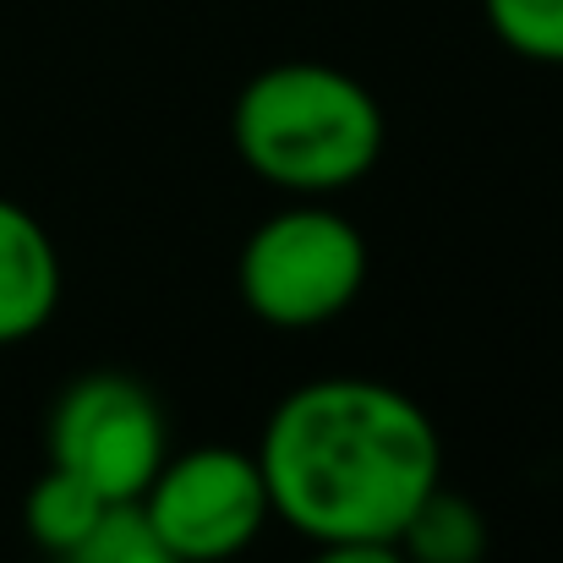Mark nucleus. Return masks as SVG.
Here are the masks:
<instances>
[{"label":"nucleus","instance_id":"10","mask_svg":"<svg viewBox=\"0 0 563 563\" xmlns=\"http://www.w3.org/2000/svg\"><path fill=\"white\" fill-rule=\"evenodd\" d=\"M482 16L520 60L563 66V0H482Z\"/></svg>","mask_w":563,"mask_h":563},{"label":"nucleus","instance_id":"3","mask_svg":"<svg viewBox=\"0 0 563 563\" xmlns=\"http://www.w3.org/2000/svg\"><path fill=\"white\" fill-rule=\"evenodd\" d=\"M367 268V235L340 208L290 202L246 235L235 257V290L257 323L301 334L351 312Z\"/></svg>","mask_w":563,"mask_h":563},{"label":"nucleus","instance_id":"4","mask_svg":"<svg viewBox=\"0 0 563 563\" xmlns=\"http://www.w3.org/2000/svg\"><path fill=\"white\" fill-rule=\"evenodd\" d=\"M137 504L181 563L241 559L274 520L263 465L257 454L235 443H202V449L165 454L159 476L143 487Z\"/></svg>","mask_w":563,"mask_h":563},{"label":"nucleus","instance_id":"11","mask_svg":"<svg viewBox=\"0 0 563 563\" xmlns=\"http://www.w3.org/2000/svg\"><path fill=\"white\" fill-rule=\"evenodd\" d=\"M307 563H405L394 542H318Z\"/></svg>","mask_w":563,"mask_h":563},{"label":"nucleus","instance_id":"9","mask_svg":"<svg viewBox=\"0 0 563 563\" xmlns=\"http://www.w3.org/2000/svg\"><path fill=\"white\" fill-rule=\"evenodd\" d=\"M60 563H181V559L170 553V542L154 531V520L132 498V504H110L99 515V526L71 553H60Z\"/></svg>","mask_w":563,"mask_h":563},{"label":"nucleus","instance_id":"2","mask_svg":"<svg viewBox=\"0 0 563 563\" xmlns=\"http://www.w3.org/2000/svg\"><path fill=\"white\" fill-rule=\"evenodd\" d=\"M377 93L329 60L263 66L230 110V143L252 176L290 197H334L383 159Z\"/></svg>","mask_w":563,"mask_h":563},{"label":"nucleus","instance_id":"5","mask_svg":"<svg viewBox=\"0 0 563 563\" xmlns=\"http://www.w3.org/2000/svg\"><path fill=\"white\" fill-rule=\"evenodd\" d=\"M170 454V427L148 383L126 373L77 377L49 410V465L82 476L110 504L143 498Z\"/></svg>","mask_w":563,"mask_h":563},{"label":"nucleus","instance_id":"6","mask_svg":"<svg viewBox=\"0 0 563 563\" xmlns=\"http://www.w3.org/2000/svg\"><path fill=\"white\" fill-rule=\"evenodd\" d=\"M60 307V252L49 230L0 197V345L33 340Z\"/></svg>","mask_w":563,"mask_h":563},{"label":"nucleus","instance_id":"8","mask_svg":"<svg viewBox=\"0 0 563 563\" xmlns=\"http://www.w3.org/2000/svg\"><path fill=\"white\" fill-rule=\"evenodd\" d=\"M110 509V498L99 493V487H88L82 476H71V471H60V465H49L33 487H27V498H22V526H27V537L44 548V553H71L93 526H99V515Z\"/></svg>","mask_w":563,"mask_h":563},{"label":"nucleus","instance_id":"1","mask_svg":"<svg viewBox=\"0 0 563 563\" xmlns=\"http://www.w3.org/2000/svg\"><path fill=\"white\" fill-rule=\"evenodd\" d=\"M274 520L307 542H394L443 482L432 416L383 377H312L290 388L257 438Z\"/></svg>","mask_w":563,"mask_h":563},{"label":"nucleus","instance_id":"7","mask_svg":"<svg viewBox=\"0 0 563 563\" xmlns=\"http://www.w3.org/2000/svg\"><path fill=\"white\" fill-rule=\"evenodd\" d=\"M487 520L471 498L449 493L443 482L416 504V515L399 526L394 548L405 553V563H482L487 559Z\"/></svg>","mask_w":563,"mask_h":563}]
</instances>
